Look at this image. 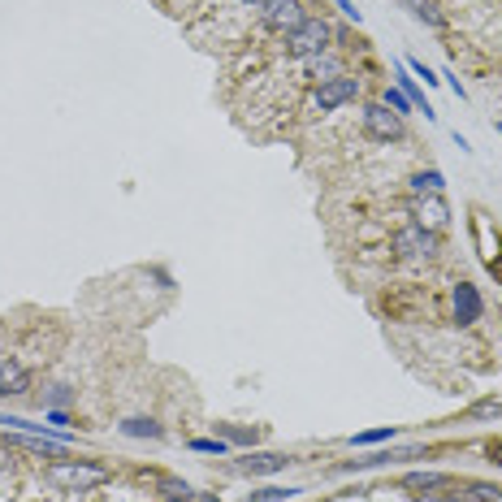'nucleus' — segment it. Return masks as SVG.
<instances>
[{
  "label": "nucleus",
  "mask_w": 502,
  "mask_h": 502,
  "mask_svg": "<svg viewBox=\"0 0 502 502\" xmlns=\"http://www.w3.org/2000/svg\"><path fill=\"white\" fill-rule=\"evenodd\" d=\"M403 5H407V9H412V14L424 22V26H434V31H442V26H446V17L437 14L434 0H403Z\"/></svg>",
  "instance_id": "13"
},
{
  "label": "nucleus",
  "mask_w": 502,
  "mask_h": 502,
  "mask_svg": "<svg viewBox=\"0 0 502 502\" xmlns=\"http://www.w3.org/2000/svg\"><path fill=\"white\" fill-rule=\"evenodd\" d=\"M472 502H502V486H486V481H476V486H468Z\"/></svg>",
  "instance_id": "22"
},
{
  "label": "nucleus",
  "mask_w": 502,
  "mask_h": 502,
  "mask_svg": "<svg viewBox=\"0 0 502 502\" xmlns=\"http://www.w3.org/2000/svg\"><path fill=\"white\" fill-rule=\"evenodd\" d=\"M243 5H251V9H265L268 0H243Z\"/></svg>",
  "instance_id": "32"
},
{
  "label": "nucleus",
  "mask_w": 502,
  "mask_h": 502,
  "mask_svg": "<svg viewBox=\"0 0 502 502\" xmlns=\"http://www.w3.org/2000/svg\"><path fill=\"white\" fill-rule=\"evenodd\" d=\"M472 416H502V403H498V399L476 403V407H472Z\"/></svg>",
  "instance_id": "27"
},
{
  "label": "nucleus",
  "mask_w": 502,
  "mask_h": 502,
  "mask_svg": "<svg viewBox=\"0 0 502 502\" xmlns=\"http://www.w3.org/2000/svg\"><path fill=\"white\" fill-rule=\"evenodd\" d=\"M472 235H476V243H481V247H486V251H481V256H486V260H489V265H494V260H498V235H494V238H489V225H486V217H476V221H472Z\"/></svg>",
  "instance_id": "17"
},
{
  "label": "nucleus",
  "mask_w": 502,
  "mask_h": 502,
  "mask_svg": "<svg viewBox=\"0 0 502 502\" xmlns=\"http://www.w3.org/2000/svg\"><path fill=\"white\" fill-rule=\"evenodd\" d=\"M364 134H369L372 143H394L407 134L403 118L394 109H385V104H364Z\"/></svg>",
  "instance_id": "4"
},
{
  "label": "nucleus",
  "mask_w": 502,
  "mask_h": 502,
  "mask_svg": "<svg viewBox=\"0 0 502 502\" xmlns=\"http://www.w3.org/2000/svg\"><path fill=\"white\" fill-rule=\"evenodd\" d=\"M221 442H235V446H256L260 442V429H235V424H217Z\"/></svg>",
  "instance_id": "18"
},
{
  "label": "nucleus",
  "mask_w": 502,
  "mask_h": 502,
  "mask_svg": "<svg viewBox=\"0 0 502 502\" xmlns=\"http://www.w3.org/2000/svg\"><path fill=\"white\" fill-rule=\"evenodd\" d=\"M31 390V369L22 360H0V399H14Z\"/></svg>",
  "instance_id": "9"
},
{
  "label": "nucleus",
  "mask_w": 502,
  "mask_h": 502,
  "mask_svg": "<svg viewBox=\"0 0 502 502\" xmlns=\"http://www.w3.org/2000/svg\"><path fill=\"white\" fill-rule=\"evenodd\" d=\"M442 183H446V178H442L437 169H420L416 178H412V191H416V195H442Z\"/></svg>",
  "instance_id": "16"
},
{
  "label": "nucleus",
  "mask_w": 502,
  "mask_h": 502,
  "mask_svg": "<svg viewBox=\"0 0 502 502\" xmlns=\"http://www.w3.org/2000/svg\"><path fill=\"white\" fill-rule=\"evenodd\" d=\"M329 39H334V26L325 22V17H303L299 31L286 35V52L290 57H299V61H308V57H320V52H329Z\"/></svg>",
  "instance_id": "2"
},
{
  "label": "nucleus",
  "mask_w": 502,
  "mask_h": 502,
  "mask_svg": "<svg viewBox=\"0 0 502 502\" xmlns=\"http://www.w3.org/2000/svg\"><path fill=\"white\" fill-rule=\"evenodd\" d=\"M14 459H17V455L9 451V446H0V472H5V468H14Z\"/></svg>",
  "instance_id": "29"
},
{
  "label": "nucleus",
  "mask_w": 502,
  "mask_h": 502,
  "mask_svg": "<svg viewBox=\"0 0 502 502\" xmlns=\"http://www.w3.org/2000/svg\"><path fill=\"white\" fill-rule=\"evenodd\" d=\"M303 17H308V9H303V0H268L265 9H260V22H265L273 35H290L303 26Z\"/></svg>",
  "instance_id": "5"
},
{
  "label": "nucleus",
  "mask_w": 502,
  "mask_h": 502,
  "mask_svg": "<svg viewBox=\"0 0 502 502\" xmlns=\"http://www.w3.org/2000/svg\"><path fill=\"white\" fill-rule=\"evenodd\" d=\"M165 502H191V498H165Z\"/></svg>",
  "instance_id": "33"
},
{
  "label": "nucleus",
  "mask_w": 502,
  "mask_h": 502,
  "mask_svg": "<svg viewBox=\"0 0 502 502\" xmlns=\"http://www.w3.org/2000/svg\"><path fill=\"white\" fill-rule=\"evenodd\" d=\"M412 217H416V225L442 235V230L451 225V204L442 200V195H416V200H412Z\"/></svg>",
  "instance_id": "7"
},
{
  "label": "nucleus",
  "mask_w": 502,
  "mask_h": 502,
  "mask_svg": "<svg viewBox=\"0 0 502 502\" xmlns=\"http://www.w3.org/2000/svg\"><path fill=\"white\" fill-rule=\"evenodd\" d=\"M420 502H464V498H442V494H429V498H420Z\"/></svg>",
  "instance_id": "31"
},
{
  "label": "nucleus",
  "mask_w": 502,
  "mask_h": 502,
  "mask_svg": "<svg viewBox=\"0 0 502 502\" xmlns=\"http://www.w3.org/2000/svg\"><path fill=\"white\" fill-rule=\"evenodd\" d=\"M44 481L52 489H96L109 481V468L104 464H91V459H57L48 472H44Z\"/></svg>",
  "instance_id": "1"
},
{
  "label": "nucleus",
  "mask_w": 502,
  "mask_h": 502,
  "mask_svg": "<svg viewBox=\"0 0 502 502\" xmlns=\"http://www.w3.org/2000/svg\"><path fill=\"white\" fill-rule=\"evenodd\" d=\"M308 74H312L317 83H329V78H338V74H342V61H338V57H329V52L308 57Z\"/></svg>",
  "instance_id": "11"
},
{
  "label": "nucleus",
  "mask_w": 502,
  "mask_h": 502,
  "mask_svg": "<svg viewBox=\"0 0 502 502\" xmlns=\"http://www.w3.org/2000/svg\"><path fill=\"white\" fill-rule=\"evenodd\" d=\"M399 91L407 96V100H412V109H424V118H437V113H434V104L424 100V96H420V87L412 83V78H407V66L399 69Z\"/></svg>",
  "instance_id": "14"
},
{
  "label": "nucleus",
  "mask_w": 502,
  "mask_h": 502,
  "mask_svg": "<svg viewBox=\"0 0 502 502\" xmlns=\"http://www.w3.org/2000/svg\"><path fill=\"white\" fill-rule=\"evenodd\" d=\"M191 451H200V455H225V451H230V442H221V437H200V442H191Z\"/></svg>",
  "instance_id": "23"
},
{
  "label": "nucleus",
  "mask_w": 502,
  "mask_h": 502,
  "mask_svg": "<svg viewBox=\"0 0 502 502\" xmlns=\"http://www.w3.org/2000/svg\"><path fill=\"white\" fill-rule=\"evenodd\" d=\"M489 459H494V464H502V442H489Z\"/></svg>",
  "instance_id": "30"
},
{
  "label": "nucleus",
  "mask_w": 502,
  "mask_h": 502,
  "mask_svg": "<svg viewBox=\"0 0 502 502\" xmlns=\"http://www.w3.org/2000/svg\"><path fill=\"white\" fill-rule=\"evenodd\" d=\"M334 5H338V9H342V14H347V17H351L355 26H360V22H364V14H360V9H355V0H334Z\"/></svg>",
  "instance_id": "28"
},
{
  "label": "nucleus",
  "mask_w": 502,
  "mask_h": 502,
  "mask_svg": "<svg viewBox=\"0 0 502 502\" xmlns=\"http://www.w3.org/2000/svg\"><path fill=\"white\" fill-rule=\"evenodd\" d=\"M394 437V424H382V429H369V434H355L351 446H377V442H390Z\"/></svg>",
  "instance_id": "20"
},
{
  "label": "nucleus",
  "mask_w": 502,
  "mask_h": 502,
  "mask_svg": "<svg viewBox=\"0 0 502 502\" xmlns=\"http://www.w3.org/2000/svg\"><path fill=\"white\" fill-rule=\"evenodd\" d=\"M355 96H360V78H351V74H338V78H329V83H317V91H312V104H317L320 113H334V109H342V104H351Z\"/></svg>",
  "instance_id": "6"
},
{
  "label": "nucleus",
  "mask_w": 502,
  "mask_h": 502,
  "mask_svg": "<svg viewBox=\"0 0 502 502\" xmlns=\"http://www.w3.org/2000/svg\"><path fill=\"white\" fill-rule=\"evenodd\" d=\"M385 109H394V113H399V118H403V113H412V100H407V96H403V91H399V87H385Z\"/></svg>",
  "instance_id": "21"
},
{
  "label": "nucleus",
  "mask_w": 502,
  "mask_h": 502,
  "mask_svg": "<svg viewBox=\"0 0 502 502\" xmlns=\"http://www.w3.org/2000/svg\"><path fill=\"white\" fill-rule=\"evenodd\" d=\"M407 69H412V74H420V78H424V83H429V87H437V83H442V78H437L434 69L424 66V61H416V57H407Z\"/></svg>",
  "instance_id": "25"
},
{
  "label": "nucleus",
  "mask_w": 502,
  "mask_h": 502,
  "mask_svg": "<svg viewBox=\"0 0 502 502\" xmlns=\"http://www.w3.org/2000/svg\"><path fill=\"white\" fill-rule=\"evenodd\" d=\"M299 489H290V486H265V489H256L247 502H286V498H295Z\"/></svg>",
  "instance_id": "19"
},
{
  "label": "nucleus",
  "mask_w": 502,
  "mask_h": 502,
  "mask_svg": "<svg viewBox=\"0 0 502 502\" xmlns=\"http://www.w3.org/2000/svg\"><path fill=\"white\" fill-rule=\"evenodd\" d=\"M121 434H126V437H161L165 429H161L152 416H131L126 424H121Z\"/></svg>",
  "instance_id": "15"
},
{
  "label": "nucleus",
  "mask_w": 502,
  "mask_h": 502,
  "mask_svg": "<svg viewBox=\"0 0 502 502\" xmlns=\"http://www.w3.org/2000/svg\"><path fill=\"white\" fill-rule=\"evenodd\" d=\"M161 489H165V498H191V486H186V481H173V476H165Z\"/></svg>",
  "instance_id": "24"
},
{
  "label": "nucleus",
  "mask_w": 502,
  "mask_h": 502,
  "mask_svg": "<svg viewBox=\"0 0 502 502\" xmlns=\"http://www.w3.org/2000/svg\"><path fill=\"white\" fill-rule=\"evenodd\" d=\"M403 486L420 489V494H434V489L446 486V472H407V476H403Z\"/></svg>",
  "instance_id": "12"
},
{
  "label": "nucleus",
  "mask_w": 502,
  "mask_h": 502,
  "mask_svg": "<svg viewBox=\"0 0 502 502\" xmlns=\"http://www.w3.org/2000/svg\"><path fill=\"white\" fill-rule=\"evenodd\" d=\"M66 403H74V390H69V385H52V390H48V407H66Z\"/></svg>",
  "instance_id": "26"
},
{
  "label": "nucleus",
  "mask_w": 502,
  "mask_h": 502,
  "mask_svg": "<svg viewBox=\"0 0 502 502\" xmlns=\"http://www.w3.org/2000/svg\"><path fill=\"white\" fill-rule=\"evenodd\" d=\"M286 464H295V459H290V455H282V451H260V455L238 459V472H251V476H273V472H282Z\"/></svg>",
  "instance_id": "10"
},
{
  "label": "nucleus",
  "mask_w": 502,
  "mask_h": 502,
  "mask_svg": "<svg viewBox=\"0 0 502 502\" xmlns=\"http://www.w3.org/2000/svg\"><path fill=\"white\" fill-rule=\"evenodd\" d=\"M394 256H399V260H434L437 256V235L412 221V225H403L399 235H394Z\"/></svg>",
  "instance_id": "3"
},
{
  "label": "nucleus",
  "mask_w": 502,
  "mask_h": 502,
  "mask_svg": "<svg viewBox=\"0 0 502 502\" xmlns=\"http://www.w3.org/2000/svg\"><path fill=\"white\" fill-rule=\"evenodd\" d=\"M451 308H455V320H459V325H476L481 312H486V299H481V290L472 282H455Z\"/></svg>",
  "instance_id": "8"
},
{
  "label": "nucleus",
  "mask_w": 502,
  "mask_h": 502,
  "mask_svg": "<svg viewBox=\"0 0 502 502\" xmlns=\"http://www.w3.org/2000/svg\"><path fill=\"white\" fill-rule=\"evenodd\" d=\"M498 134H502V126H498Z\"/></svg>",
  "instance_id": "34"
}]
</instances>
